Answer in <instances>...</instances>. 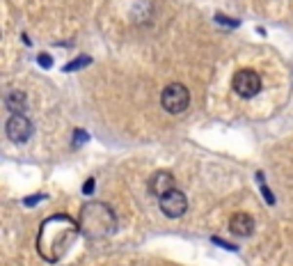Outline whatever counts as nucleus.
Instances as JSON below:
<instances>
[{"instance_id": "1", "label": "nucleus", "mask_w": 293, "mask_h": 266, "mask_svg": "<svg viewBox=\"0 0 293 266\" xmlns=\"http://www.w3.org/2000/svg\"><path fill=\"white\" fill-rule=\"evenodd\" d=\"M78 229H80V225L69 216H53V218L44 221V225L39 227L37 234L39 255L46 262H58L69 250V246L76 239Z\"/></svg>"}, {"instance_id": "2", "label": "nucleus", "mask_w": 293, "mask_h": 266, "mask_svg": "<svg viewBox=\"0 0 293 266\" xmlns=\"http://www.w3.org/2000/svg\"><path fill=\"white\" fill-rule=\"evenodd\" d=\"M78 225H80V232L90 239H101V236H108L117 225V218L115 213L110 211V206L101 205V202H92V205H85L83 211H80V218H78Z\"/></svg>"}, {"instance_id": "3", "label": "nucleus", "mask_w": 293, "mask_h": 266, "mask_svg": "<svg viewBox=\"0 0 293 266\" xmlns=\"http://www.w3.org/2000/svg\"><path fill=\"white\" fill-rule=\"evenodd\" d=\"M160 103H163V108H165L167 113H172V115L183 113V110L188 108V103H190V92H188V87H186V85H181V83L167 85L165 90H163Z\"/></svg>"}, {"instance_id": "4", "label": "nucleus", "mask_w": 293, "mask_h": 266, "mask_svg": "<svg viewBox=\"0 0 293 266\" xmlns=\"http://www.w3.org/2000/svg\"><path fill=\"white\" fill-rule=\"evenodd\" d=\"M234 90L243 99H252L261 90V76L256 71H252V69H241L234 76Z\"/></svg>"}, {"instance_id": "5", "label": "nucleus", "mask_w": 293, "mask_h": 266, "mask_svg": "<svg viewBox=\"0 0 293 266\" xmlns=\"http://www.w3.org/2000/svg\"><path fill=\"white\" fill-rule=\"evenodd\" d=\"M186 209H188V200H186V195L176 188L170 190L167 195L160 198V211L165 213L167 218H179V216L186 213Z\"/></svg>"}, {"instance_id": "6", "label": "nucleus", "mask_w": 293, "mask_h": 266, "mask_svg": "<svg viewBox=\"0 0 293 266\" xmlns=\"http://www.w3.org/2000/svg\"><path fill=\"white\" fill-rule=\"evenodd\" d=\"M5 131L12 143H25L32 136V124L25 115H12L5 124Z\"/></svg>"}, {"instance_id": "7", "label": "nucleus", "mask_w": 293, "mask_h": 266, "mask_svg": "<svg viewBox=\"0 0 293 266\" xmlns=\"http://www.w3.org/2000/svg\"><path fill=\"white\" fill-rule=\"evenodd\" d=\"M149 190H151V195L163 198L170 190H174V177L170 172H165V170H158L156 175H151L149 179Z\"/></svg>"}, {"instance_id": "8", "label": "nucleus", "mask_w": 293, "mask_h": 266, "mask_svg": "<svg viewBox=\"0 0 293 266\" xmlns=\"http://www.w3.org/2000/svg\"><path fill=\"white\" fill-rule=\"evenodd\" d=\"M229 229H232V234H236V236H250L254 232V221H252L250 213L238 211L229 218Z\"/></svg>"}, {"instance_id": "9", "label": "nucleus", "mask_w": 293, "mask_h": 266, "mask_svg": "<svg viewBox=\"0 0 293 266\" xmlns=\"http://www.w3.org/2000/svg\"><path fill=\"white\" fill-rule=\"evenodd\" d=\"M5 106L12 110V115H23L25 108H28V99H25L23 92H12L7 99H5Z\"/></svg>"}, {"instance_id": "10", "label": "nucleus", "mask_w": 293, "mask_h": 266, "mask_svg": "<svg viewBox=\"0 0 293 266\" xmlns=\"http://www.w3.org/2000/svg\"><path fill=\"white\" fill-rule=\"evenodd\" d=\"M90 62H92V60L87 58V55H80V58H78L76 62H69L67 67H64V71H76V69H83V67H87Z\"/></svg>"}, {"instance_id": "11", "label": "nucleus", "mask_w": 293, "mask_h": 266, "mask_svg": "<svg viewBox=\"0 0 293 266\" xmlns=\"http://www.w3.org/2000/svg\"><path fill=\"white\" fill-rule=\"evenodd\" d=\"M256 179H259V182H261V193H263V198H266V202H268V205H275V198H273L271 188H268V186H266V184H263V175H261V172H259V175H256Z\"/></svg>"}, {"instance_id": "12", "label": "nucleus", "mask_w": 293, "mask_h": 266, "mask_svg": "<svg viewBox=\"0 0 293 266\" xmlns=\"http://www.w3.org/2000/svg\"><path fill=\"white\" fill-rule=\"evenodd\" d=\"M85 140H87V133H85L83 129H76L74 131V147H80Z\"/></svg>"}, {"instance_id": "13", "label": "nucleus", "mask_w": 293, "mask_h": 266, "mask_svg": "<svg viewBox=\"0 0 293 266\" xmlns=\"http://www.w3.org/2000/svg\"><path fill=\"white\" fill-rule=\"evenodd\" d=\"M213 244H215V246H220V248H227V250H238L236 246L227 244V241H222V239H213Z\"/></svg>"}, {"instance_id": "14", "label": "nucleus", "mask_w": 293, "mask_h": 266, "mask_svg": "<svg viewBox=\"0 0 293 266\" xmlns=\"http://www.w3.org/2000/svg\"><path fill=\"white\" fill-rule=\"evenodd\" d=\"M39 64H41L44 69H48V67H51V58H48L46 53H41V55H39Z\"/></svg>"}, {"instance_id": "15", "label": "nucleus", "mask_w": 293, "mask_h": 266, "mask_svg": "<svg viewBox=\"0 0 293 266\" xmlns=\"http://www.w3.org/2000/svg\"><path fill=\"white\" fill-rule=\"evenodd\" d=\"M92 190H94V179H87V182H85V188H83V193H87V195H90Z\"/></svg>"}, {"instance_id": "16", "label": "nucleus", "mask_w": 293, "mask_h": 266, "mask_svg": "<svg viewBox=\"0 0 293 266\" xmlns=\"http://www.w3.org/2000/svg\"><path fill=\"white\" fill-rule=\"evenodd\" d=\"M39 200H44V195H32V198H25V205H35Z\"/></svg>"}]
</instances>
